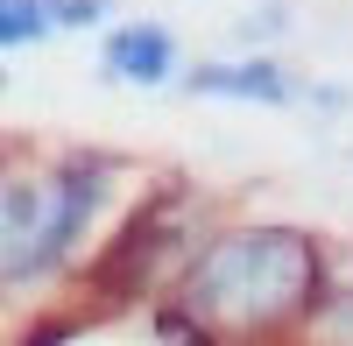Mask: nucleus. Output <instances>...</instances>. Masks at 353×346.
<instances>
[{
    "label": "nucleus",
    "mask_w": 353,
    "mask_h": 346,
    "mask_svg": "<svg viewBox=\"0 0 353 346\" xmlns=\"http://www.w3.org/2000/svg\"><path fill=\"white\" fill-rule=\"evenodd\" d=\"M184 43L176 28L134 14V21H113L99 36V78L106 85H128V92H163V85H184Z\"/></svg>",
    "instance_id": "20e7f679"
},
{
    "label": "nucleus",
    "mask_w": 353,
    "mask_h": 346,
    "mask_svg": "<svg viewBox=\"0 0 353 346\" xmlns=\"http://www.w3.org/2000/svg\"><path fill=\"white\" fill-rule=\"evenodd\" d=\"M283 28H290V8L269 0V8H248V14H241V43H248V50H269Z\"/></svg>",
    "instance_id": "6e6552de"
},
{
    "label": "nucleus",
    "mask_w": 353,
    "mask_h": 346,
    "mask_svg": "<svg viewBox=\"0 0 353 346\" xmlns=\"http://www.w3.org/2000/svg\"><path fill=\"white\" fill-rule=\"evenodd\" d=\"M290 346H353V283H332L325 304L304 318V332Z\"/></svg>",
    "instance_id": "0eeeda50"
},
{
    "label": "nucleus",
    "mask_w": 353,
    "mask_h": 346,
    "mask_svg": "<svg viewBox=\"0 0 353 346\" xmlns=\"http://www.w3.org/2000/svg\"><path fill=\"white\" fill-rule=\"evenodd\" d=\"M332 254L304 226L233 219L198 241L170 283V318H184L198 346H290L332 290Z\"/></svg>",
    "instance_id": "f257e3e1"
},
{
    "label": "nucleus",
    "mask_w": 353,
    "mask_h": 346,
    "mask_svg": "<svg viewBox=\"0 0 353 346\" xmlns=\"http://www.w3.org/2000/svg\"><path fill=\"white\" fill-rule=\"evenodd\" d=\"M191 99H226V106H311V85L283 64L276 50H241V57H205L184 71Z\"/></svg>",
    "instance_id": "7ed1b4c3"
},
{
    "label": "nucleus",
    "mask_w": 353,
    "mask_h": 346,
    "mask_svg": "<svg viewBox=\"0 0 353 346\" xmlns=\"http://www.w3.org/2000/svg\"><path fill=\"white\" fill-rule=\"evenodd\" d=\"M113 14V0H57V28H99Z\"/></svg>",
    "instance_id": "1a4fd4ad"
},
{
    "label": "nucleus",
    "mask_w": 353,
    "mask_h": 346,
    "mask_svg": "<svg viewBox=\"0 0 353 346\" xmlns=\"http://www.w3.org/2000/svg\"><path fill=\"white\" fill-rule=\"evenodd\" d=\"M43 177H50L43 241H36V254H28V269H21V283H14L8 297L43 290V283H57L64 269H78V254H85V241L99 234V212H106V198H113V163L106 156H85V149L57 156Z\"/></svg>",
    "instance_id": "f03ea898"
},
{
    "label": "nucleus",
    "mask_w": 353,
    "mask_h": 346,
    "mask_svg": "<svg viewBox=\"0 0 353 346\" xmlns=\"http://www.w3.org/2000/svg\"><path fill=\"white\" fill-rule=\"evenodd\" d=\"M57 28V0H0V50H36Z\"/></svg>",
    "instance_id": "423d86ee"
},
{
    "label": "nucleus",
    "mask_w": 353,
    "mask_h": 346,
    "mask_svg": "<svg viewBox=\"0 0 353 346\" xmlns=\"http://www.w3.org/2000/svg\"><path fill=\"white\" fill-rule=\"evenodd\" d=\"M43 212H50V177L43 170H8L0 177V283H21L28 254L43 241Z\"/></svg>",
    "instance_id": "39448f33"
}]
</instances>
